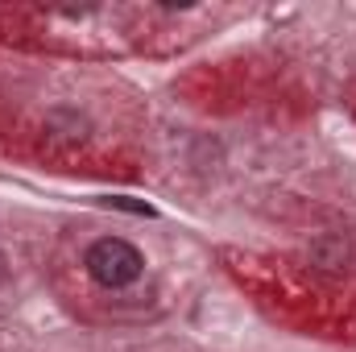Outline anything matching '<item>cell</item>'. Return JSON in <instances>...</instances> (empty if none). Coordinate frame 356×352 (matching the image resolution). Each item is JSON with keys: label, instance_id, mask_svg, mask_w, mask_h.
<instances>
[{"label": "cell", "instance_id": "cell-1", "mask_svg": "<svg viewBox=\"0 0 356 352\" xmlns=\"http://www.w3.org/2000/svg\"><path fill=\"white\" fill-rule=\"evenodd\" d=\"M88 273L104 286V290H124V286H133L137 278H141V269H145V257L129 245V241H120V237H104V241H95L88 249Z\"/></svg>", "mask_w": 356, "mask_h": 352}, {"label": "cell", "instance_id": "cell-2", "mask_svg": "<svg viewBox=\"0 0 356 352\" xmlns=\"http://www.w3.org/2000/svg\"><path fill=\"white\" fill-rule=\"evenodd\" d=\"M104 207L133 211V216H154V207H149V203H137V199H124V195H112V199H104Z\"/></svg>", "mask_w": 356, "mask_h": 352}]
</instances>
